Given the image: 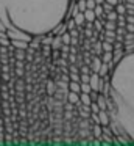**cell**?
<instances>
[{
	"label": "cell",
	"instance_id": "6da1fadb",
	"mask_svg": "<svg viewBox=\"0 0 134 146\" xmlns=\"http://www.w3.org/2000/svg\"><path fill=\"white\" fill-rule=\"evenodd\" d=\"M100 66H101V58L98 55H92V61H90L89 68H90V72H98Z\"/></svg>",
	"mask_w": 134,
	"mask_h": 146
},
{
	"label": "cell",
	"instance_id": "7a4b0ae2",
	"mask_svg": "<svg viewBox=\"0 0 134 146\" xmlns=\"http://www.w3.org/2000/svg\"><path fill=\"white\" fill-rule=\"evenodd\" d=\"M98 119H100V124H101V126H109L111 118H109L108 110H100L98 111Z\"/></svg>",
	"mask_w": 134,
	"mask_h": 146
},
{
	"label": "cell",
	"instance_id": "3957f363",
	"mask_svg": "<svg viewBox=\"0 0 134 146\" xmlns=\"http://www.w3.org/2000/svg\"><path fill=\"white\" fill-rule=\"evenodd\" d=\"M11 46H14L16 49H22V50H27L28 49V41H20V39H12L11 41Z\"/></svg>",
	"mask_w": 134,
	"mask_h": 146
},
{
	"label": "cell",
	"instance_id": "277c9868",
	"mask_svg": "<svg viewBox=\"0 0 134 146\" xmlns=\"http://www.w3.org/2000/svg\"><path fill=\"white\" fill-rule=\"evenodd\" d=\"M95 102L98 104L100 110H106V107H108V102H106V94H98L95 99Z\"/></svg>",
	"mask_w": 134,
	"mask_h": 146
},
{
	"label": "cell",
	"instance_id": "5b68a950",
	"mask_svg": "<svg viewBox=\"0 0 134 146\" xmlns=\"http://www.w3.org/2000/svg\"><path fill=\"white\" fill-rule=\"evenodd\" d=\"M61 46H62L61 36H53V38H52V44H50L52 50H53V49H55V50H59V49H61Z\"/></svg>",
	"mask_w": 134,
	"mask_h": 146
},
{
	"label": "cell",
	"instance_id": "8992f818",
	"mask_svg": "<svg viewBox=\"0 0 134 146\" xmlns=\"http://www.w3.org/2000/svg\"><path fill=\"white\" fill-rule=\"evenodd\" d=\"M73 21H75V24H76V27H83V24H84V13L83 11H78L76 14H73Z\"/></svg>",
	"mask_w": 134,
	"mask_h": 146
},
{
	"label": "cell",
	"instance_id": "52a82bcc",
	"mask_svg": "<svg viewBox=\"0 0 134 146\" xmlns=\"http://www.w3.org/2000/svg\"><path fill=\"white\" fill-rule=\"evenodd\" d=\"M67 101L69 102H72V104H76V102H80V93H75V91H70L69 90V93H67Z\"/></svg>",
	"mask_w": 134,
	"mask_h": 146
},
{
	"label": "cell",
	"instance_id": "ba28073f",
	"mask_svg": "<svg viewBox=\"0 0 134 146\" xmlns=\"http://www.w3.org/2000/svg\"><path fill=\"white\" fill-rule=\"evenodd\" d=\"M80 102H81L83 105H90L92 99H90L89 93H80Z\"/></svg>",
	"mask_w": 134,
	"mask_h": 146
},
{
	"label": "cell",
	"instance_id": "9c48e42d",
	"mask_svg": "<svg viewBox=\"0 0 134 146\" xmlns=\"http://www.w3.org/2000/svg\"><path fill=\"white\" fill-rule=\"evenodd\" d=\"M90 132H92L93 137L100 138V137H101V124H92V127H90Z\"/></svg>",
	"mask_w": 134,
	"mask_h": 146
},
{
	"label": "cell",
	"instance_id": "30bf717a",
	"mask_svg": "<svg viewBox=\"0 0 134 146\" xmlns=\"http://www.w3.org/2000/svg\"><path fill=\"white\" fill-rule=\"evenodd\" d=\"M56 91V82H53V80H48L47 82V94L48 96H53Z\"/></svg>",
	"mask_w": 134,
	"mask_h": 146
},
{
	"label": "cell",
	"instance_id": "8fae6325",
	"mask_svg": "<svg viewBox=\"0 0 134 146\" xmlns=\"http://www.w3.org/2000/svg\"><path fill=\"white\" fill-rule=\"evenodd\" d=\"M84 13V19L86 21H90V22H93V21H95V13H93V10H89V8H87V10H84L83 11Z\"/></svg>",
	"mask_w": 134,
	"mask_h": 146
},
{
	"label": "cell",
	"instance_id": "7c38bea8",
	"mask_svg": "<svg viewBox=\"0 0 134 146\" xmlns=\"http://www.w3.org/2000/svg\"><path fill=\"white\" fill-rule=\"evenodd\" d=\"M69 90H70V91H75V93H81L80 82H75V80H70V82H69Z\"/></svg>",
	"mask_w": 134,
	"mask_h": 146
},
{
	"label": "cell",
	"instance_id": "4fadbf2b",
	"mask_svg": "<svg viewBox=\"0 0 134 146\" xmlns=\"http://www.w3.org/2000/svg\"><path fill=\"white\" fill-rule=\"evenodd\" d=\"M108 71H109V64L101 61V66H100V69H98V76L100 77H106L108 76Z\"/></svg>",
	"mask_w": 134,
	"mask_h": 146
},
{
	"label": "cell",
	"instance_id": "5bb4252c",
	"mask_svg": "<svg viewBox=\"0 0 134 146\" xmlns=\"http://www.w3.org/2000/svg\"><path fill=\"white\" fill-rule=\"evenodd\" d=\"M101 49H103V52H112L114 50V44L108 41H101Z\"/></svg>",
	"mask_w": 134,
	"mask_h": 146
},
{
	"label": "cell",
	"instance_id": "9a60e30c",
	"mask_svg": "<svg viewBox=\"0 0 134 146\" xmlns=\"http://www.w3.org/2000/svg\"><path fill=\"white\" fill-rule=\"evenodd\" d=\"M100 58H101L103 63H111L112 61V52H103Z\"/></svg>",
	"mask_w": 134,
	"mask_h": 146
},
{
	"label": "cell",
	"instance_id": "2e32d148",
	"mask_svg": "<svg viewBox=\"0 0 134 146\" xmlns=\"http://www.w3.org/2000/svg\"><path fill=\"white\" fill-rule=\"evenodd\" d=\"M115 22H117V27H125L126 25V17H125V14H118Z\"/></svg>",
	"mask_w": 134,
	"mask_h": 146
},
{
	"label": "cell",
	"instance_id": "e0dca14e",
	"mask_svg": "<svg viewBox=\"0 0 134 146\" xmlns=\"http://www.w3.org/2000/svg\"><path fill=\"white\" fill-rule=\"evenodd\" d=\"M114 8H115V11H117L118 14H125V13H126V7H125V3H122V2H118Z\"/></svg>",
	"mask_w": 134,
	"mask_h": 146
},
{
	"label": "cell",
	"instance_id": "ac0fdd59",
	"mask_svg": "<svg viewBox=\"0 0 134 146\" xmlns=\"http://www.w3.org/2000/svg\"><path fill=\"white\" fill-rule=\"evenodd\" d=\"M93 27H95L97 32H103V30H105V27H103V21L101 19L97 21V17H95V21H93Z\"/></svg>",
	"mask_w": 134,
	"mask_h": 146
},
{
	"label": "cell",
	"instance_id": "d6986e66",
	"mask_svg": "<svg viewBox=\"0 0 134 146\" xmlns=\"http://www.w3.org/2000/svg\"><path fill=\"white\" fill-rule=\"evenodd\" d=\"M80 86H81V93H90V91H92V88H90L89 83L80 82Z\"/></svg>",
	"mask_w": 134,
	"mask_h": 146
},
{
	"label": "cell",
	"instance_id": "ffe728a7",
	"mask_svg": "<svg viewBox=\"0 0 134 146\" xmlns=\"http://www.w3.org/2000/svg\"><path fill=\"white\" fill-rule=\"evenodd\" d=\"M70 33L69 32H64L62 33V36H61V39H62V44H70Z\"/></svg>",
	"mask_w": 134,
	"mask_h": 146
},
{
	"label": "cell",
	"instance_id": "44dd1931",
	"mask_svg": "<svg viewBox=\"0 0 134 146\" xmlns=\"http://www.w3.org/2000/svg\"><path fill=\"white\" fill-rule=\"evenodd\" d=\"M89 108H90V111H92V113H98V111H100V107H98V104H97L95 101H92V102H90Z\"/></svg>",
	"mask_w": 134,
	"mask_h": 146
},
{
	"label": "cell",
	"instance_id": "7402d4cb",
	"mask_svg": "<svg viewBox=\"0 0 134 146\" xmlns=\"http://www.w3.org/2000/svg\"><path fill=\"white\" fill-rule=\"evenodd\" d=\"M76 8H78L80 11H84V10H87V8H86V0H78Z\"/></svg>",
	"mask_w": 134,
	"mask_h": 146
},
{
	"label": "cell",
	"instance_id": "603a6c76",
	"mask_svg": "<svg viewBox=\"0 0 134 146\" xmlns=\"http://www.w3.org/2000/svg\"><path fill=\"white\" fill-rule=\"evenodd\" d=\"M101 7H103V11H105V13H109L111 10H114V7H112L111 3H108V2H103Z\"/></svg>",
	"mask_w": 134,
	"mask_h": 146
},
{
	"label": "cell",
	"instance_id": "cb8c5ba5",
	"mask_svg": "<svg viewBox=\"0 0 134 146\" xmlns=\"http://www.w3.org/2000/svg\"><path fill=\"white\" fill-rule=\"evenodd\" d=\"M125 7H126V13L125 14H134V5L133 3H125Z\"/></svg>",
	"mask_w": 134,
	"mask_h": 146
},
{
	"label": "cell",
	"instance_id": "d4e9b609",
	"mask_svg": "<svg viewBox=\"0 0 134 146\" xmlns=\"http://www.w3.org/2000/svg\"><path fill=\"white\" fill-rule=\"evenodd\" d=\"M69 77H70V80L80 82V72H69Z\"/></svg>",
	"mask_w": 134,
	"mask_h": 146
},
{
	"label": "cell",
	"instance_id": "484cf974",
	"mask_svg": "<svg viewBox=\"0 0 134 146\" xmlns=\"http://www.w3.org/2000/svg\"><path fill=\"white\" fill-rule=\"evenodd\" d=\"M95 5H97L95 0H86V8H89V10H93Z\"/></svg>",
	"mask_w": 134,
	"mask_h": 146
},
{
	"label": "cell",
	"instance_id": "4316f807",
	"mask_svg": "<svg viewBox=\"0 0 134 146\" xmlns=\"http://www.w3.org/2000/svg\"><path fill=\"white\" fill-rule=\"evenodd\" d=\"M80 74H90V68L87 66V64H83V66L80 68Z\"/></svg>",
	"mask_w": 134,
	"mask_h": 146
},
{
	"label": "cell",
	"instance_id": "83f0119b",
	"mask_svg": "<svg viewBox=\"0 0 134 146\" xmlns=\"http://www.w3.org/2000/svg\"><path fill=\"white\" fill-rule=\"evenodd\" d=\"M89 77H90V74H80V82L89 83Z\"/></svg>",
	"mask_w": 134,
	"mask_h": 146
},
{
	"label": "cell",
	"instance_id": "f1b7e54d",
	"mask_svg": "<svg viewBox=\"0 0 134 146\" xmlns=\"http://www.w3.org/2000/svg\"><path fill=\"white\" fill-rule=\"evenodd\" d=\"M125 30H126V32H133V33H134V24H133V22H126Z\"/></svg>",
	"mask_w": 134,
	"mask_h": 146
},
{
	"label": "cell",
	"instance_id": "f546056e",
	"mask_svg": "<svg viewBox=\"0 0 134 146\" xmlns=\"http://www.w3.org/2000/svg\"><path fill=\"white\" fill-rule=\"evenodd\" d=\"M75 27H76V24H75L73 19L67 21V30H72V29H75Z\"/></svg>",
	"mask_w": 134,
	"mask_h": 146
},
{
	"label": "cell",
	"instance_id": "4dcf8cb0",
	"mask_svg": "<svg viewBox=\"0 0 134 146\" xmlns=\"http://www.w3.org/2000/svg\"><path fill=\"white\" fill-rule=\"evenodd\" d=\"M105 2H108V3H111L112 7H115V5H117L118 2H120V0H105Z\"/></svg>",
	"mask_w": 134,
	"mask_h": 146
},
{
	"label": "cell",
	"instance_id": "1f68e13d",
	"mask_svg": "<svg viewBox=\"0 0 134 146\" xmlns=\"http://www.w3.org/2000/svg\"><path fill=\"white\" fill-rule=\"evenodd\" d=\"M97 3H103V2H105V0H95Z\"/></svg>",
	"mask_w": 134,
	"mask_h": 146
}]
</instances>
